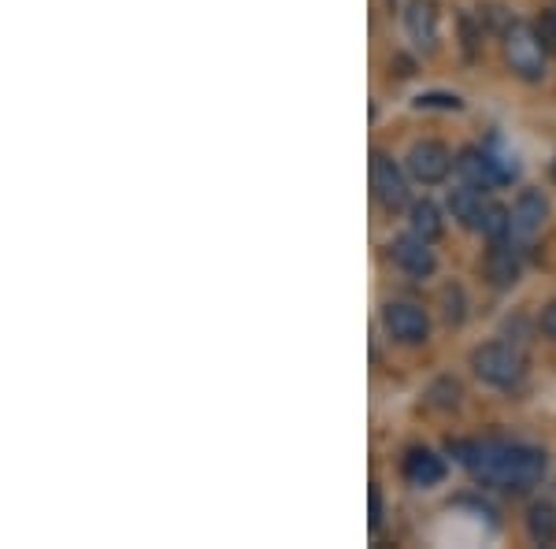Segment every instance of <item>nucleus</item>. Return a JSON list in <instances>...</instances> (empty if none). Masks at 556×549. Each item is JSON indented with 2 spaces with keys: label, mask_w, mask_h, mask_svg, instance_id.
Instances as JSON below:
<instances>
[{
  "label": "nucleus",
  "mask_w": 556,
  "mask_h": 549,
  "mask_svg": "<svg viewBox=\"0 0 556 549\" xmlns=\"http://www.w3.org/2000/svg\"><path fill=\"white\" fill-rule=\"evenodd\" d=\"M450 453L460 461L482 486H497V490H531L545 479V453L527 442H453Z\"/></svg>",
  "instance_id": "1"
},
{
  "label": "nucleus",
  "mask_w": 556,
  "mask_h": 549,
  "mask_svg": "<svg viewBox=\"0 0 556 549\" xmlns=\"http://www.w3.org/2000/svg\"><path fill=\"white\" fill-rule=\"evenodd\" d=\"M471 372L493 390H516L527 379V353L513 341H486L471 353Z\"/></svg>",
  "instance_id": "2"
},
{
  "label": "nucleus",
  "mask_w": 556,
  "mask_h": 549,
  "mask_svg": "<svg viewBox=\"0 0 556 549\" xmlns=\"http://www.w3.org/2000/svg\"><path fill=\"white\" fill-rule=\"evenodd\" d=\"M505 60H508V71L523 83H542L545 78V41L538 34V26H527V23H513L505 34Z\"/></svg>",
  "instance_id": "3"
},
{
  "label": "nucleus",
  "mask_w": 556,
  "mask_h": 549,
  "mask_svg": "<svg viewBox=\"0 0 556 549\" xmlns=\"http://www.w3.org/2000/svg\"><path fill=\"white\" fill-rule=\"evenodd\" d=\"M408 178H412L408 167H401L390 152H382V149L371 152V190H375V201H379L390 215L412 204Z\"/></svg>",
  "instance_id": "4"
},
{
  "label": "nucleus",
  "mask_w": 556,
  "mask_h": 549,
  "mask_svg": "<svg viewBox=\"0 0 556 549\" xmlns=\"http://www.w3.org/2000/svg\"><path fill=\"white\" fill-rule=\"evenodd\" d=\"M382 330L397 341V346H424L430 338V316L419 304L390 301L382 309Z\"/></svg>",
  "instance_id": "5"
},
{
  "label": "nucleus",
  "mask_w": 556,
  "mask_h": 549,
  "mask_svg": "<svg viewBox=\"0 0 556 549\" xmlns=\"http://www.w3.org/2000/svg\"><path fill=\"white\" fill-rule=\"evenodd\" d=\"M405 167L419 186H442L445 178H450V171L456 167V157L442 141H416V146L408 149Z\"/></svg>",
  "instance_id": "6"
},
{
  "label": "nucleus",
  "mask_w": 556,
  "mask_h": 549,
  "mask_svg": "<svg viewBox=\"0 0 556 549\" xmlns=\"http://www.w3.org/2000/svg\"><path fill=\"white\" fill-rule=\"evenodd\" d=\"M523 246H516L513 238H501V241H490L486 257H482V275L493 290H513L523 275Z\"/></svg>",
  "instance_id": "7"
},
{
  "label": "nucleus",
  "mask_w": 556,
  "mask_h": 549,
  "mask_svg": "<svg viewBox=\"0 0 556 549\" xmlns=\"http://www.w3.org/2000/svg\"><path fill=\"white\" fill-rule=\"evenodd\" d=\"M508 220H513V241H516V246H531L538 234L545 230V220H549V201L542 197V190H523L516 197L513 209H508Z\"/></svg>",
  "instance_id": "8"
},
{
  "label": "nucleus",
  "mask_w": 556,
  "mask_h": 549,
  "mask_svg": "<svg viewBox=\"0 0 556 549\" xmlns=\"http://www.w3.org/2000/svg\"><path fill=\"white\" fill-rule=\"evenodd\" d=\"M434 241L419 238V234H401V238H393L390 246V260L401 267L408 278H430L438 272V257H434Z\"/></svg>",
  "instance_id": "9"
},
{
  "label": "nucleus",
  "mask_w": 556,
  "mask_h": 549,
  "mask_svg": "<svg viewBox=\"0 0 556 549\" xmlns=\"http://www.w3.org/2000/svg\"><path fill=\"white\" fill-rule=\"evenodd\" d=\"M438 26H442V12L438 0H408L405 8V34L419 52L438 49Z\"/></svg>",
  "instance_id": "10"
},
{
  "label": "nucleus",
  "mask_w": 556,
  "mask_h": 549,
  "mask_svg": "<svg viewBox=\"0 0 556 549\" xmlns=\"http://www.w3.org/2000/svg\"><path fill=\"white\" fill-rule=\"evenodd\" d=\"M456 175H460L464 186H475V190H482V194H493L497 186H505L497 167H493L486 146H468L456 152Z\"/></svg>",
  "instance_id": "11"
},
{
  "label": "nucleus",
  "mask_w": 556,
  "mask_h": 549,
  "mask_svg": "<svg viewBox=\"0 0 556 549\" xmlns=\"http://www.w3.org/2000/svg\"><path fill=\"white\" fill-rule=\"evenodd\" d=\"M401 472H405V479L416 486V490H434V486L445 483V475H450V464H445V457H438L434 449L412 446L408 453H405V464H401Z\"/></svg>",
  "instance_id": "12"
},
{
  "label": "nucleus",
  "mask_w": 556,
  "mask_h": 549,
  "mask_svg": "<svg viewBox=\"0 0 556 549\" xmlns=\"http://www.w3.org/2000/svg\"><path fill=\"white\" fill-rule=\"evenodd\" d=\"M490 204H493L490 194L475 190V186H464V183L445 197V209H450V215L464 230H482V220H486Z\"/></svg>",
  "instance_id": "13"
},
{
  "label": "nucleus",
  "mask_w": 556,
  "mask_h": 549,
  "mask_svg": "<svg viewBox=\"0 0 556 549\" xmlns=\"http://www.w3.org/2000/svg\"><path fill=\"white\" fill-rule=\"evenodd\" d=\"M408 230L419 234L427 241H438L445 234V220H442V209L434 201H412L408 204Z\"/></svg>",
  "instance_id": "14"
},
{
  "label": "nucleus",
  "mask_w": 556,
  "mask_h": 549,
  "mask_svg": "<svg viewBox=\"0 0 556 549\" xmlns=\"http://www.w3.org/2000/svg\"><path fill=\"white\" fill-rule=\"evenodd\" d=\"M527 535H531L534 546L556 542V506L553 501H531V509H527Z\"/></svg>",
  "instance_id": "15"
},
{
  "label": "nucleus",
  "mask_w": 556,
  "mask_h": 549,
  "mask_svg": "<svg viewBox=\"0 0 556 549\" xmlns=\"http://www.w3.org/2000/svg\"><path fill=\"white\" fill-rule=\"evenodd\" d=\"M486 149H490V160H493V167H497L501 183H513V178H519V157L505 138H490Z\"/></svg>",
  "instance_id": "16"
},
{
  "label": "nucleus",
  "mask_w": 556,
  "mask_h": 549,
  "mask_svg": "<svg viewBox=\"0 0 556 549\" xmlns=\"http://www.w3.org/2000/svg\"><path fill=\"white\" fill-rule=\"evenodd\" d=\"M442 316L450 327H460L464 323V290L460 286H445L442 290Z\"/></svg>",
  "instance_id": "17"
},
{
  "label": "nucleus",
  "mask_w": 556,
  "mask_h": 549,
  "mask_svg": "<svg viewBox=\"0 0 556 549\" xmlns=\"http://www.w3.org/2000/svg\"><path fill=\"white\" fill-rule=\"evenodd\" d=\"M430 398H434L438 409H456L460 404V383H453V379H442L430 390Z\"/></svg>",
  "instance_id": "18"
},
{
  "label": "nucleus",
  "mask_w": 556,
  "mask_h": 549,
  "mask_svg": "<svg viewBox=\"0 0 556 549\" xmlns=\"http://www.w3.org/2000/svg\"><path fill=\"white\" fill-rule=\"evenodd\" d=\"M416 104L419 108H450V112H456V108H460V97H453V93H427V97H419Z\"/></svg>",
  "instance_id": "19"
},
{
  "label": "nucleus",
  "mask_w": 556,
  "mask_h": 549,
  "mask_svg": "<svg viewBox=\"0 0 556 549\" xmlns=\"http://www.w3.org/2000/svg\"><path fill=\"white\" fill-rule=\"evenodd\" d=\"M367 498H371V512H367V527L379 531V527H382V490H379V486H371V490H367Z\"/></svg>",
  "instance_id": "20"
},
{
  "label": "nucleus",
  "mask_w": 556,
  "mask_h": 549,
  "mask_svg": "<svg viewBox=\"0 0 556 549\" xmlns=\"http://www.w3.org/2000/svg\"><path fill=\"white\" fill-rule=\"evenodd\" d=\"M538 327H542V335L549 338V341H556V301H549L542 309V316H538Z\"/></svg>",
  "instance_id": "21"
}]
</instances>
